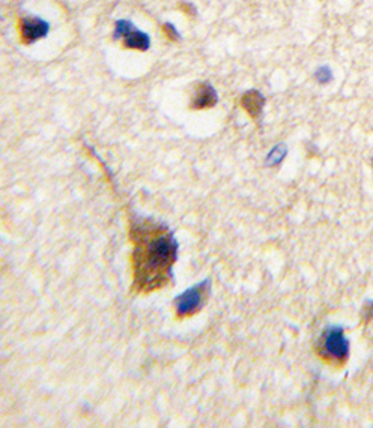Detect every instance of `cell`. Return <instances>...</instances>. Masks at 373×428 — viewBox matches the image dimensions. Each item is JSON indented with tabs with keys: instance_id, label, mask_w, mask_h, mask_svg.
<instances>
[{
	"instance_id": "obj_6",
	"label": "cell",
	"mask_w": 373,
	"mask_h": 428,
	"mask_svg": "<svg viewBox=\"0 0 373 428\" xmlns=\"http://www.w3.org/2000/svg\"><path fill=\"white\" fill-rule=\"evenodd\" d=\"M219 103V95L217 91L212 88L211 83H202L196 89L192 108L194 110H205V108H212L215 104Z\"/></svg>"
},
{
	"instance_id": "obj_9",
	"label": "cell",
	"mask_w": 373,
	"mask_h": 428,
	"mask_svg": "<svg viewBox=\"0 0 373 428\" xmlns=\"http://www.w3.org/2000/svg\"><path fill=\"white\" fill-rule=\"evenodd\" d=\"M362 320L364 325L373 320V301H367L362 310Z\"/></svg>"
},
{
	"instance_id": "obj_1",
	"label": "cell",
	"mask_w": 373,
	"mask_h": 428,
	"mask_svg": "<svg viewBox=\"0 0 373 428\" xmlns=\"http://www.w3.org/2000/svg\"><path fill=\"white\" fill-rule=\"evenodd\" d=\"M134 287L140 292L159 290L171 278L179 244L167 225L154 220H139L131 227Z\"/></svg>"
},
{
	"instance_id": "obj_2",
	"label": "cell",
	"mask_w": 373,
	"mask_h": 428,
	"mask_svg": "<svg viewBox=\"0 0 373 428\" xmlns=\"http://www.w3.org/2000/svg\"><path fill=\"white\" fill-rule=\"evenodd\" d=\"M349 349L351 345L345 335V330L337 325L327 326L317 342V353L319 358L337 368L348 362Z\"/></svg>"
},
{
	"instance_id": "obj_4",
	"label": "cell",
	"mask_w": 373,
	"mask_h": 428,
	"mask_svg": "<svg viewBox=\"0 0 373 428\" xmlns=\"http://www.w3.org/2000/svg\"><path fill=\"white\" fill-rule=\"evenodd\" d=\"M114 38H122V44L126 49L134 50H148L151 46L149 36L140 32L130 21H118L116 29H114Z\"/></svg>"
},
{
	"instance_id": "obj_10",
	"label": "cell",
	"mask_w": 373,
	"mask_h": 428,
	"mask_svg": "<svg viewBox=\"0 0 373 428\" xmlns=\"http://www.w3.org/2000/svg\"><path fill=\"white\" fill-rule=\"evenodd\" d=\"M164 32H166L167 38H171V39L178 38V31H176L175 26L171 24V23H166V24H164Z\"/></svg>"
},
{
	"instance_id": "obj_7",
	"label": "cell",
	"mask_w": 373,
	"mask_h": 428,
	"mask_svg": "<svg viewBox=\"0 0 373 428\" xmlns=\"http://www.w3.org/2000/svg\"><path fill=\"white\" fill-rule=\"evenodd\" d=\"M265 106V98L259 91H249L241 96V107L246 110L253 119H257L262 114Z\"/></svg>"
},
{
	"instance_id": "obj_3",
	"label": "cell",
	"mask_w": 373,
	"mask_h": 428,
	"mask_svg": "<svg viewBox=\"0 0 373 428\" xmlns=\"http://www.w3.org/2000/svg\"><path fill=\"white\" fill-rule=\"evenodd\" d=\"M211 292V280H204L192 285L175 297V308L178 317H189L199 312L207 304V297Z\"/></svg>"
},
{
	"instance_id": "obj_5",
	"label": "cell",
	"mask_w": 373,
	"mask_h": 428,
	"mask_svg": "<svg viewBox=\"0 0 373 428\" xmlns=\"http://www.w3.org/2000/svg\"><path fill=\"white\" fill-rule=\"evenodd\" d=\"M50 26L41 19H24L21 20L20 24V32H21V39L24 44H32V42L44 38L49 34Z\"/></svg>"
},
{
	"instance_id": "obj_8",
	"label": "cell",
	"mask_w": 373,
	"mask_h": 428,
	"mask_svg": "<svg viewBox=\"0 0 373 428\" xmlns=\"http://www.w3.org/2000/svg\"><path fill=\"white\" fill-rule=\"evenodd\" d=\"M284 156H286V146H284V145L276 146L274 149H272V151L269 152V155H268V158H267V165H271V167L279 165V164L283 161Z\"/></svg>"
},
{
	"instance_id": "obj_11",
	"label": "cell",
	"mask_w": 373,
	"mask_h": 428,
	"mask_svg": "<svg viewBox=\"0 0 373 428\" xmlns=\"http://www.w3.org/2000/svg\"><path fill=\"white\" fill-rule=\"evenodd\" d=\"M317 77H318V80L321 83H327L329 80V71L325 69V68H322V69H319L318 73H317Z\"/></svg>"
}]
</instances>
